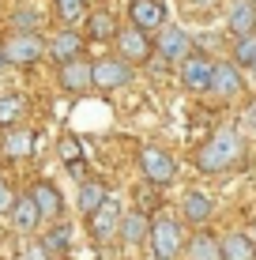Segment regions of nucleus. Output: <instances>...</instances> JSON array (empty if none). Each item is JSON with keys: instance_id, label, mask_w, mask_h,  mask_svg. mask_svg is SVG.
Returning <instances> with one entry per match:
<instances>
[{"instance_id": "obj_1", "label": "nucleus", "mask_w": 256, "mask_h": 260, "mask_svg": "<svg viewBox=\"0 0 256 260\" xmlns=\"http://www.w3.org/2000/svg\"><path fill=\"white\" fill-rule=\"evenodd\" d=\"M245 158V140L234 128H215L211 140L196 151V170L204 174H226Z\"/></svg>"}, {"instance_id": "obj_2", "label": "nucleus", "mask_w": 256, "mask_h": 260, "mask_svg": "<svg viewBox=\"0 0 256 260\" xmlns=\"http://www.w3.org/2000/svg\"><path fill=\"white\" fill-rule=\"evenodd\" d=\"M4 60L15 68H26V64H38L42 57H46V38H42L38 30H15L12 38L4 42Z\"/></svg>"}, {"instance_id": "obj_3", "label": "nucleus", "mask_w": 256, "mask_h": 260, "mask_svg": "<svg viewBox=\"0 0 256 260\" xmlns=\"http://www.w3.org/2000/svg\"><path fill=\"white\" fill-rule=\"evenodd\" d=\"M147 241H151L155 260H173V256L181 253V245H185L181 222L170 219V215H158V219L151 222V230H147Z\"/></svg>"}, {"instance_id": "obj_4", "label": "nucleus", "mask_w": 256, "mask_h": 260, "mask_svg": "<svg viewBox=\"0 0 256 260\" xmlns=\"http://www.w3.org/2000/svg\"><path fill=\"white\" fill-rule=\"evenodd\" d=\"M128 83H132V64L125 57H105L98 64H91V87H98V91H117Z\"/></svg>"}, {"instance_id": "obj_5", "label": "nucleus", "mask_w": 256, "mask_h": 260, "mask_svg": "<svg viewBox=\"0 0 256 260\" xmlns=\"http://www.w3.org/2000/svg\"><path fill=\"white\" fill-rule=\"evenodd\" d=\"M139 170H143V177H147V185H170L173 177H177V162L170 158V151H162V147H143L139 151Z\"/></svg>"}, {"instance_id": "obj_6", "label": "nucleus", "mask_w": 256, "mask_h": 260, "mask_svg": "<svg viewBox=\"0 0 256 260\" xmlns=\"http://www.w3.org/2000/svg\"><path fill=\"white\" fill-rule=\"evenodd\" d=\"M211 91H215L218 102H234V98H241L245 79H241V72H237L234 60H226V64H215V72H211Z\"/></svg>"}, {"instance_id": "obj_7", "label": "nucleus", "mask_w": 256, "mask_h": 260, "mask_svg": "<svg viewBox=\"0 0 256 260\" xmlns=\"http://www.w3.org/2000/svg\"><path fill=\"white\" fill-rule=\"evenodd\" d=\"M211 64L207 57H200V53H185L181 57V83L189 87V91H211Z\"/></svg>"}, {"instance_id": "obj_8", "label": "nucleus", "mask_w": 256, "mask_h": 260, "mask_svg": "<svg viewBox=\"0 0 256 260\" xmlns=\"http://www.w3.org/2000/svg\"><path fill=\"white\" fill-rule=\"evenodd\" d=\"M117 49L121 57L128 60V64H139V60L151 57V42H147V30H139V26H125V30H117Z\"/></svg>"}, {"instance_id": "obj_9", "label": "nucleus", "mask_w": 256, "mask_h": 260, "mask_svg": "<svg viewBox=\"0 0 256 260\" xmlns=\"http://www.w3.org/2000/svg\"><path fill=\"white\" fill-rule=\"evenodd\" d=\"M87 219H91V234L98 238V241H105V238H113V234H117V222H121V204L113 200V196H105V200H102L91 215H87Z\"/></svg>"}, {"instance_id": "obj_10", "label": "nucleus", "mask_w": 256, "mask_h": 260, "mask_svg": "<svg viewBox=\"0 0 256 260\" xmlns=\"http://www.w3.org/2000/svg\"><path fill=\"white\" fill-rule=\"evenodd\" d=\"M155 34H158L155 46H158V53H162L166 60H181L185 53H189V34H185V26H177V23H162Z\"/></svg>"}, {"instance_id": "obj_11", "label": "nucleus", "mask_w": 256, "mask_h": 260, "mask_svg": "<svg viewBox=\"0 0 256 260\" xmlns=\"http://www.w3.org/2000/svg\"><path fill=\"white\" fill-rule=\"evenodd\" d=\"M128 15H132V26H139V30H158L166 23V4L162 0H132Z\"/></svg>"}, {"instance_id": "obj_12", "label": "nucleus", "mask_w": 256, "mask_h": 260, "mask_svg": "<svg viewBox=\"0 0 256 260\" xmlns=\"http://www.w3.org/2000/svg\"><path fill=\"white\" fill-rule=\"evenodd\" d=\"M46 53H49L53 60H57V64H64V60H76L79 53H83V38H79L76 30H68V26H64V30H60L57 38H49Z\"/></svg>"}, {"instance_id": "obj_13", "label": "nucleus", "mask_w": 256, "mask_h": 260, "mask_svg": "<svg viewBox=\"0 0 256 260\" xmlns=\"http://www.w3.org/2000/svg\"><path fill=\"white\" fill-rule=\"evenodd\" d=\"M181 215H185V222H192V226H204L211 215H215V204H211L204 192L192 189V192L181 196Z\"/></svg>"}, {"instance_id": "obj_14", "label": "nucleus", "mask_w": 256, "mask_h": 260, "mask_svg": "<svg viewBox=\"0 0 256 260\" xmlns=\"http://www.w3.org/2000/svg\"><path fill=\"white\" fill-rule=\"evenodd\" d=\"M12 222H15V230L19 234H30L34 226L42 222V211H38V204H34V196L26 192V196H19V200H12Z\"/></svg>"}, {"instance_id": "obj_15", "label": "nucleus", "mask_w": 256, "mask_h": 260, "mask_svg": "<svg viewBox=\"0 0 256 260\" xmlns=\"http://www.w3.org/2000/svg\"><path fill=\"white\" fill-rule=\"evenodd\" d=\"M226 26H230L234 38L256 30V4H252V0H237V4L230 8V15H226Z\"/></svg>"}, {"instance_id": "obj_16", "label": "nucleus", "mask_w": 256, "mask_h": 260, "mask_svg": "<svg viewBox=\"0 0 256 260\" xmlns=\"http://www.w3.org/2000/svg\"><path fill=\"white\" fill-rule=\"evenodd\" d=\"M60 87H64V91H87V87H91V64H87V60H64V64H60Z\"/></svg>"}, {"instance_id": "obj_17", "label": "nucleus", "mask_w": 256, "mask_h": 260, "mask_svg": "<svg viewBox=\"0 0 256 260\" xmlns=\"http://www.w3.org/2000/svg\"><path fill=\"white\" fill-rule=\"evenodd\" d=\"M0 151H4V158H26V155L34 151V132H26V128H8Z\"/></svg>"}, {"instance_id": "obj_18", "label": "nucleus", "mask_w": 256, "mask_h": 260, "mask_svg": "<svg viewBox=\"0 0 256 260\" xmlns=\"http://www.w3.org/2000/svg\"><path fill=\"white\" fill-rule=\"evenodd\" d=\"M83 19H87V38L91 42H113L117 38V19L109 12H91Z\"/></svg>"}, {"instance_id": "obj_19", "label": "nucleus", "mask_w": 256, "mask_h": 260, "mask_svg": "<svg viewBox=\"0 0 256 260\" xmlns=\"http://www.w3.org/2000/svg\"><path fill=\"white\" fill-rule=\"evenodd\" d=\"M189 260H223V241L215 234H207V230H200L189 241Z\"/></svg>"}, {"instance_id": "obj_20", "label": "nucleus", "mask_w": 256, "mask_h": 260, "mask_svg": "<svg viewBox=\"0 0 256 260\" xmlns=\"http://www.w3.org/2000/svg\"><path fill=\"white\" fill-rule=\"evenodd\" d=\"M147 230H151V222H147L143 211H132V215H121L117 222V234L128 241V245H139V241L147 238Z\"/></svg>"}, {"instance_id": "obj_21", "label": "nucleus", "mask_w": 256, "mask_h": 260, "mask_svg": "<svg viewBox=\"0 0 256 260\" xmlns=\"http://www.w3.org/2000/svg\"><path fill=\"white\" fill-rule=\"evenodd\" d=\"M34 204H38V211H42V219H57L60 215V208H64V204H60V192L53 189L49 181H38L34 185Z\"/></svg>"}, {"instance_id": "obj_22", "label": "nucleus", "mask_w": 256, "mask_h": 260, "mask_svg": "<svg viewBox=\"0 0 256 260\" xmlns=\"http://www.w3.org/2000/svg\"><path fill=\"white\" fill-rule=\"evenodd\" d=\"M223 260H256V245L249 234H230L223 241Z\"/></svg>"}, {"instance_id": "obj_23", "label": "nucleus", "mask_w": 256, "mask_h": 260, "mask_svg": "<svg viewBox=\"0 0 256 260\" xmlns=\"http://www.w3.org/2000/svg\"><path fill=\"white\" fill-rule=\"evenodd\" d=\"M234 64L237 68H252L256 64V30L234 38Z\"/></svg>"}, {"instance_id": "obj_24", "label": "nucleus", "mask_w": 256, "mask_h": 260, "mask_svg": "<svg viewBox=\"0 0 256 260\" xmlns=\"http://www.w3.org/2000/svg\"><path fill=\"white\" fill-rule=\"evenodd\" d=\"M105 196H109V192H105L102 181H83V189H79V200H76V204H79V211H83V215H91V211L105 200Z\"/></svg>"}, {"instance_id": "obj_25", "label": "nucleus", "mask_w": 256, "mask_h": 260, "mask_svg": "<svg viewBox=\"0 0 256 260\" xmlns=\"http://www.w3.org/2000/svg\"><path fill=\"white\" fill-rule=\"evenodd\" d=\"M23 117V98L19 94H0V128H12Z\"/></svg>"}, {"instance_id": "obj_26", "label": "nucleus", "mask_w": 256, "mask_h": 260, "mask_svg": "<svg viewBox=\"0 0 256 260\" xmlns=\"http://www.w3.org/2000/svg\"><path fill=\"white\" fill-rule=\"evenodd\" d=\"M42 245H46L49 253H64V249L72 245V226H68V222H57V226L46 234V241H42Z\"/></svg>"}, {"instance_id": "obj_27", "label": "nucleus", "mask_w": 256, "mask_h": 260, "mask_svg": "<svg viewBox=\"0 0 256 260\" xmlns=\"http://www.w3.org/2000/svg\"><path fill=\"white\" fill-rule=\"evenodd\" d=\"M57 155H60V162H68V166L76 170V174L83 170V166H79V158H83V147H79V140H76V136H64V140H60Z\"/></svg>"}, {"instance_id": "obj_28", "label": "nucleus", "mask_w": 256, "mask_h": 260, "mask_svg": "<svg viewBox=\"0 0 256 260\" xmlns=\"http://www.w3.org/2000/svg\"><path fill=\"white\" fill-rule=\"evenodd\" d=\"M53 4H57L60 23H79L87 15V0H53Z\"/></svg>"}, {"instance_id": "obj_29", "label": "nucleus", "mask_w": 256, "mask_h": 260, "mask_svg": "<svg viewBox=\"0 0 256 260\" xmlns=\"http://www.w3.org/2000/svg\"><path fill=\"white\" fill-rule=\"evenodd\" d=\"M15 26H19V30H38V26H42V15L30 12V8H23V12L15 15Z\"/></svg>"}, {"instance_id": "obj_30", "label": "nucleus", "mask_w": 256, "mask_h": 260, "mask_svg": "<svg viewBox=\"0 0 256 260\" xmlns=\"http://www.w3.org/2000/svg\"><path fill=\"white\" fill-rule=\"evenodd\" d=\"M12 208V189L4 185V177H0V211H8Z\"/></svg>"}, {"instance_id": "obj_31", "label": "nucleus", "mask_w": 256, "mask_h": 260, "mask_svg": "<svg viewBox=\"0 0 256 260\" xmlns=\"http://www.w3.org/2000/svg\"><path fill=\"white\" fill-rule=\"evenodd\" d=\"M26 260H49V249L38 245V249H26Z\"/></svg>"}, {"instance_id": "obj_32", "label": "nucleus", "mask_w": 256, "mask_h": 260, "mask_svg": "<svg viewBox=\"0 0 256 260\" xmlns=\"http://www.w3.org/2000/svg\"><path fill=\"white\" fill-rule=\"evenodd\" d=\"M249 128L256 132V98H252V106H249Z\"/></svg>"}, {"instance_id": "obj_33", "label": "nucleus", "mask_w": 256, "mask_h": 260, "mask_svg": "<svg viewBox=\"0 0 256 260\" xmlns=\"http://www.w3.org/2000/svg\"><path fill=\"white\" fill-rule=\"evenodd\" d=\"M4 64H8V60H4V53H0V72H4Z\"/></svg>"}, {"instance_id": "obj_34", "label": "nucleus", "mask_w": 256, "mask_h": 260, "mask_svg": "<svg viewBox=\"0 0 256 260\" xmlns=\"http://www.w3.org/2000/svg\"><path fill=\"white\" fill-rule=\"evenodd\" d=\"M252 4H256V0H252Z\"/></svg>"}, {"instance_id": "obj_35", "label": "nucleus", "mask_w": 256, "mask_h": 260, "mask_svg": "<svg viewBox=\"0 0 256 260\" xmlns=\"http://www.w3.org/2000/svg\"><path fill=\"white\" fill-rule=\"evenodd\" d=\"M151 260H155V256H151Z\"/></svg>"}, {"instance_id": "obj_36", "label": "nucleus", "mask_w": 256, "mask_h": 260, "mask_svg": "<svg viewBox=\"0 0 256 260\" xmlns=\"http://www.w3.org/2000/svg\"><path fill=\"white\" fill-rule=\"evenodd\" d=\"M252 68H256V64H252Z\"/></svg>"}]
</instances>
